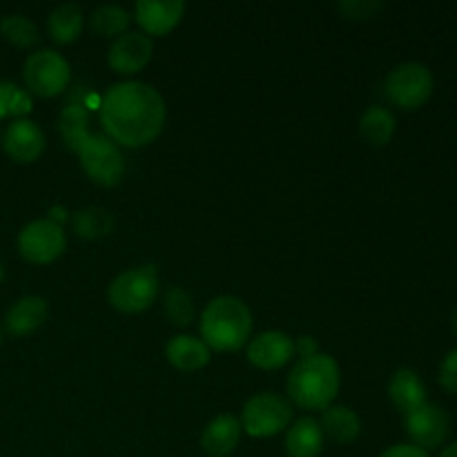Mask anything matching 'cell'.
<instances>
[{"label":"cell","instance_id":"d6986e66","mask_svg":"<svg viewBox=\"0 0 457 457\" xmlns=\"http://www.w3.org/2000/svg\"><path fill=\"white\" fill-rule=\"evenodd\" d=\"M165 355L174 369L196 370L204 369L210 361V348L205 346L204 339H196L192 335H179V337L170 339Z\"/></svg>","mask_w":457,"mask_h":457},{"label":"cell","instance_id":"7c38bea8","mask_svg":"<svg viewBox=\"0 0 457 457\" xmlns=\"http://www.w3.org/2000/svg\"><path fill=\"white\" fill-rule=\"evenodd\" d=\"M3 147L16 163H34L45 152V134L34 120L16 119L4 129Z\"/></svg>","mask_w":457,"mask_h":457},{"label":"cell","instance_id":"484cf974","mask_svg":"<svg viewBox=\"0 0 457 457\" xmlns=\"http://www.w3.org/2000/svg\"><path fill=\"white\" fill-rule=\"evenodd\" d=\"M92 31L98 36H120L125 34L129 25L128 9L119 7V4H103L89 18Z\"/></svg>","mask_w":457,"mask_h":457},{"label":"cell","instance_id":"4fadbf2b","mask_svg":"<svg viewBox=\"0 0 457 457\" xmlns=\"http://www.w3.org/2000/svg\"><path fill=\"white\" fill-rule=\"evenodd\" d=\"M295 355V342L286 333L268 330L248 344V360L262 370H277Z\"/></svg>","mask_w":457,"mask_h":457},{"label":"cell","instance_id":"cb8c5ba5","mask_svg":"<svg viewBox=\"0 0 457 457\" xmlns=\"http://www.w3.org/2000/svg\"><path fill=\"white\" fill-rule=\"evenodd\" d=\"M71 230L80 239H101L114 230V217L103 208H83L71 217Z\"/></svg>","mask_w":457,"mask_h":457},{"label":"cell","instance_id":"603a6c76","mask_svg":"<svg viewBox=\"0 0 457 457\" xmlns=\"http://www.w3.org/2000/svg\"><path fill=\"white\" fill-rule=\"evenodd\" d=\"M360 134L370 145H388L393 134H395V116L382 105L369 107L360 119Z\"/></svg>","mask_w":457,"mask_h":457},{"label":"cell","instance_id":"d6a6232c","mask_svg":"<svg viewBox=\"0 0 457 457\" xmlns=\"http://www.w3.org/2000/svg\"><path fill=\"white\" fill-rule=\"evenodd\" d=\"M440 457H457V442H453L451 446H446V449L442 451Z\"/></svg>","mask_w":457,"mask_h":457},{"label":"cell","instance_id":"f1b7e54d","mask_svg":"<svg viewBox=\"0 0 457 457\" xmlns=\"http://www.w3.org/2000/svg\"><path fill=\"white\" fill-rule=\"evenodd\" d=\"M382 7V0H342L337 4V9L348 21H366V18H373Z\"/></svg>","mask_w":457,"mask_h":457},{"label":"cell","instance_id":"277c9868","mask_svg":"<svg viewBox=\"0 0 457 457\" xmlns=\"http://www.w3.org/2000/svg\"><path fill=\"white\" fill-rule=\"evenodd\" d=\"M76 154L80 156L85 174L98 186L112 187L123 181L125 159L119 145L107 134L89 132V137L80 143Z\"/></svg>","mask_w":457,"mask_h":457},{"label":"cell","instance_id":"7a4b0ae2","mask_svg":"<svg viewBox=\"0 0 457 457\" xmlns=\"http://www.w3.org/2000/svg\"><path fill=\"white\" fill-rule=\"evenodd\" d=\"M253 333V315L241 299L221 295L205 306L201 315L204 344L212 351H239Z\"/></svg>","mask_w":457,"mask_h":457},{"label":"cell","instance_id":"e0dca14e","mask_svg":"<svg viewBox=\"0 0 457 457\" xmlns=\"http://www.w3.org/2000/svg\"><path fill=\"white\" fill-rule=\"evenodd\" d=\"M388 397L406 415L418 406L427 404V388H424V382L415 370L402 369L388 382Z\"/></svg>","mask_w":457,"mask_h":457},{"label":"cell","instance_id":"e575fe53","mask_svg":"<svg viewBox=\"0 0 457 457\" xmlns=\"http://www.w3.org/2000/svg\"><path fill=\"white\" fill-rule=\"evenodd\" d=\"M4 279V266H3V262H0V281Z\"/></svg>","mask_w":457,"mask_h":457},{"label":"cell","instance_id":"3957f363","mask_svg":"<svg viewBox=\"0 0 457 457\" xmlns=\"http://www.w3.org/2000/svg\"><path fill=\"white\" fill-rule=\"evenodd\" d=\"M339 379L337 361L324 353H315L303 357L288 375V395L302 409L324 411L337 397Z\"/></svg>","mask_w":457,"mask_h":457},{"label":"cell","instance_id":"5b68a950","mask_svg":"<svg viewBox=\"0 0 457 457\" xmlns=\"http://www.w3.org/2000/svg\"><path fill=\"white\" fill-rule=\"evenodd\" d=\"M159 293V275L156 266L129 268L120 272L110 284L107 297L110 303L120 312H143L154 303Z\"/></svg>","mask_w":457,"mask_h":457},{"label":"cell","instance_id":"4316f807","mask_svg":"<svg viewBox=\"0 0 457 457\" xmlns=\"http://www.w3.org/2000/svg\"><path fill=\"white\" fill-rule=\"evenodd\" d=\"M165 317L177 326H190L195 320V303H192L190 295L181 288H170L165 293Z\"/></svg>","mask_w":457,"mask_h":457},{"label":"cell","instance_id":"836d02e7","mask_svg":"<svg viewBox=\"0 0 457 457\" xmlns=\"http://www.w3.org/2000/svg\"><path fill=\"white\" fill-rule=\"evenodd\" d=\"M451 328H453V335L457 339V308L453 311V317H451Z\"/></svg>","mask_w":457,"mask_h":457},{"label":"cell","instance_id":"44dd1931","mask_svg":"<svg viewBox=\"0 0 457 457\" xmlns=\"http://www.w3.org/2000/svg\"><path fill=\"white\" fill-rule=\"evenodd\" d=\"M83 9L74 3H62L58 4L56 9H52L47 18V29L49 36H52L56 43L67 45V43H74L76 38L80 36L83 31Z\"/></svg>","mask_w":457,"mask_h":457},{"label":"cell","instance_id":"52a82bcc","mask_svg":"<svg viewBox=\"0 0 457 457\" xmlns=\"http://www.w3.org/2000/svg\"><path fill=\"white\" fill-rule=\"evenodd\" d=\"M431 94L433 74L422 62H402L386 79V96L402 110H418Z\"/></svg>","mask_w":457,"mask_h":457},{"label":"cell","instance_id":"1f68e13d","mask_svg":"<svg viewBox=\"0 0 457 457\" xmlns=\"http://www.w3.org/2000/svg\"><path fill=\"white\" fill-rule=\"evenodd\" d=\"M299 353H302L303 357L315 355V353H317V346H315V344H312V339H311V337H302V339H299Z\"/></svg>","mask_w":457,"mask_h":457},{"label":"cell","instance_id":"6da1fadb","mask_svg":"<svg viewBox=\"0 0 457 457\" xmlns=\"http://www.w3.org/2000/svg\"><path fill=\"white\" fill-rule=\"evenodd\" d=\"M105 134L125 147H141L154 141L165 123V101L152 85L125 80L112 85L101 103Z\"/></svg>","mask_w":457,"mask_h":457},{"label":"cell","instance_id":"f546056e","mask_svg":"<svg viewBox=\"0 0 457 457\" xmlns=\"http://www.w3.org/2000/svg\"><path fill=\"white\" fill-rule=\"evenodd\" d=\"M440 384L449 393L457 395V348L445 357L440 366Z\"/></svg>","mask_w":457,"mask_h":457},{"label":"cell","instance_id":"ffe728a7","mask_svg":"<svg viewBox=\"0 0 457 457\" xmlns=\"http://www.w3.org/2000/svg\"><path fill=\"white\" fill-rule=\"evenodd\" d=\"M320 427L324 431V436H328L337 445H351V442H355L360 437L361 431L360 418H357L355 411L337 404H330L328 409H324Z\"/></svg>","mask_w":457,"mask_h":457},{"label":"cell","instance_id":"4dcf8cb0","mask_svg":"<svg viewBox=\"0 0 457 457\" xmlns=\"http://www.w3.org/2000/svg\"><path fill=\"white\" fill-rule=\"evenodd\" d=\"M379 457H428V453L415 445H395L384 451Z\"/></svg>","mask_w":457,"mask_h":457},{"label":"cell","instance_id":"8992f818","mask_svg":"<svg viewBox=\"0 0 457 457\" xmlns=\"http://www.w3.org/2000/svg\"><path fill=\"white\" fill-rule=\"evenodd\" d=\"M293 406L277 393H257L250 397L241 413V428L253 437H270L288 428Z\"/></svg>","mask_w":457,"mask_h":457},{"label":"cell","instance_id":"5bb4252c","mask_svg":"<svg viewBox=\"0 0 457 457\" xmlns=\"http://www.w3.org/2000/svg\"><path fill=\"white\" fill-rule=\"evenodd\" d=\"M186 4L181 0H138L134 4L137 22L145 34L165 36L179 25L183 18Z\"/></svg>","mask_w":457,"mask_h":457},{"label":"cell","instance_id":"7402d4cb","mask_svg":"<svg viewBox=\"0 0 457 457\" xmlns=\"http://www.w3.org/2000/svg\"><path fill=\"white\" fill-rule=\"evenodd\" d=\"M58 132L71 152H79L80 143L89 137V114L83 103H65L58 116Z\"/></svg>","mask_w":457,"mask_h":457},{"label":"cell","instance_id":"ba28073f","mask_svg":"<svg viewBox=\"0 0 457 457\" xmlns=\"http://www.w3.org/2000/svg\"><path fill=\"white\" fill-rule=\"evenodd\" d=\"M22 79L36 96H58L70 83V62L54 49H40L27 58Z\"/></svg>","mask_w":457,"mask_h":457},{"label":"cell","instance_id":"2e32d148","mask_svg":"<svg viewBox=\"0 0 457 457\" xmlns=\"http://www.w3.org/2000/svg\"><path fill=\"white\" fill-rule=\"evenodd\" d=\"M241 422L235 415H219L214 418L208 427L204 428L201 436V446L208 455L212 457H226L237 449L241 440Z\"/></svg>","mask_w":457,"mask_h":457},{"label":"cell","instance_id":"8fae6325","mask_svg":"<svg viewBox=\"0 0 457 457\" xmlns=\"http://www.w3.org/2000/svg\"><path fill=\"white\" fill-rule=\"evenodd\" d=\"M152 49L154 45H152L150 36L143 31H125L110 47L107 62L119 74H134L150 62Z\"/></svg>","mask_w":457,"mask_h":457},{"label":"cell","instance_id":"d4e9b609","mask_svg":"<svg viewBox=\"0 0 457 457\" xmlns=\"http://www.w3.org/2000/svg\"><path fill=\"white\" fill-rule=\"evenodd\" d=\"M0 36L18 49L31 47L40 40L38 27L21 13H9V16L0 18Z\"/></svg>","mask_w":457,"mask_h":457},{"label":"cell","instance_id":"9c48e42d","mask_svg":"<svg viewBox=\"0 0 457 457\" xmlns=\"http://www.w3.org/2000/svg\"><path fill=\"white\" fill-rule=\"evenodd\" d=\"M65 232L61 223H54L49 219L27 223L18 235V253L29 263H52L65 250Z\"/></svg>","mask_w":457,"mask_h":457},{"label":"cell","instance_id":"9a60e30c","mask_svg":"<svg viewBox=\"0 0 457 457\" xmlns=\"http://www.w3.org/2000/svg\"><path fill=\"white\" fill-rule=\"evenodd\" d=\"M45 320H47V302L43 297H36V295H27L7 311L4 328L13 337H25V335L40 328Z\"/></svg>","mask_w":457,"mask_h":457},{"label":"cell","instance_id":"ac0fdd59","mask_svg":"<svg viewBox=\"0 0 457 457\" xmlns=\"http://www.w3.org/2000/svg\"><path fill=\"white\" fill-rule=\"evenodd\" d=\"M324 437L317 420H297L286 436V453L288 457H317L324 449Z\"/></svg>","mask_w":457,"mask_h":457},{"label":"cell","instance_id":"83f0119b","mask_svg":"<svg viewBox=\"0 0 457 457\" xmlns=\"http://www.w3.org/2000/svg\"><path fill=\"white\" fill-rule=\"evenodd\" d=\"M29 110H31L29 94L22 92L18 85L9 83V80H0V119H4V116H16V119H22Z\"/></svg>","mask_w":457,"mask_h":457},{"label":"cell","instance_id":"30bf717a","mask_svg":"<svg viewBox=\"0 0 457 457\" xmlns=\"http://www.w3.org/2000/svg\"><path fill=\"white\" fill-rule=\"evenodd\" d=\"M406 433L420 449H437L449 436V415L437 404H422L404 418Z\"/></svg>","mask_w":457,"mask_h":457}]
</instances>
